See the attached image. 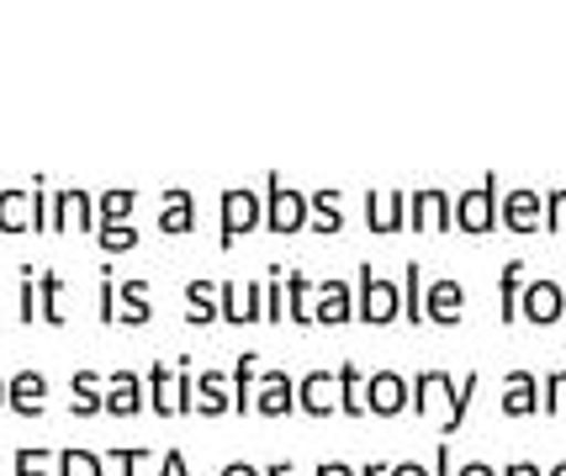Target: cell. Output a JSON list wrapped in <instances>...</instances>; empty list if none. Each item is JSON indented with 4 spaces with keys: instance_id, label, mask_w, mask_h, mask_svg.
I'll use <instances>...</instances> for the list:
<instances>
[{
    "instance_id": "cell-1",
    "label": "cell",
    "mask_w": 566,
    "mask_h": 476,
    "mask_svg": "<svg viewBox=\"0 0 566 476\" xmlns=\"http://www.w3.org/2000/svg\"><path fill=\"white\" fill-rule=\"evenodd\" d=\"M144 381H148V398H154V413H159V419L197 413V371H191V355H180V366L154 360Z\"/></svg>"
},
{
    "instance_id": "cell-2",
    "label": "cell",
    "mask_w": 566,
    "mask_h": 476,
    "mask_svg": "<svg viewBox=\"0 0 566 476\" xmlns=\"http://www.w3.org/2000/svg\"><path fill=\"white\" fill-rule=\"evenodd\" d=\"M355 318L360 324H392V318H402V286L397 281H387V276H376L370 265H360L355 271Z\"/></svg>"
},
{
    "instance_id": "cell-3",
    "label": "cell",
    "mask_w": 566,
    "mask_h": 476,
    "mask_svg": "<svg viewBox=\"0 0 566 476\" xmlns=\"http://www.w3.org/2000/svg\"><path fill=\"white\" fill-rule=\"evenodd\" d=\"M265 223V201H260V191H222L218 201V244L222 250H233L244 233H254V228Z\"/></svg>"
},
{
    "instance_id": "cell-4",
    "label": "cell",
    "mask_w": 566,
    "mask_h": 476,
    "mask_svg": "<svg viewBox=\"0 0 566 476\" xmlns=\"http://www.w3.org/2000/svg\"><path fill=\"white\" fill-rule=\"evenodd\" d=\"M307 218H313L307 191H292V186H281V176H265V228L271 233H302Z\"/></svg>"
},
{
    "instance_id": "cell-5",
    "label": "cell",
    "mask_w": 566,
    "mask_h": 476,
    "mask_svg": "<svg viewBox=\"0 0 566 476\" xmlns=\"http://www.w3.org/2000/svg\"><path fill=\"white\" fill-rule=\"evenodd\" d=\"M497 207H503L497 176H482L476 191H461V197H455V228H461V233H493Z\"/></svg>"
},
{
    "instance_id": "cell-6",
    "label": "cell",
    "mask_w": 566,
    "mask_h": 476,
    "mask_svg": "<svg viewBox=\"0 0 566 476\" xmlns=\"http://www.w3.org/2000/svg\"><path fill=\"white\" fill-rule=\"evenodd\" d=\"M222 324H265V281H218Z\"/></svg>"
},
{
    "instance_id": "cell-7",
    "label": "cell",
    "mask_w": 566,
    "mask_h": 476,
    "mask_svg": "<svg viewBox=\"0 0 566 476\" xmlns=\"http://www.w3.org/2000/svg\"><path fill=\"white\" fill-rule=\"evenodd\" d=\"M366 408L376 419H397L402 408H413V381L402 371H370L366 377Z\"/></svg>"
},
{
    "instance_id": "cell-8",
    "label": "cell",
    "mask_w": 566,
    "mask_h": 476,
    "mask_svg": "<svg viewBox=\"0 0 566 476\" xmlns=\"http://www.w3.org/2000/svg\"><path fill=\"white\" fill-rule=\"evenodd\" d=\"M518 313H524L530 324H562L566 318V286L551 276H535L524 286V297H518Z\"/></svg>"
},
{
    "instance_id": "cell-9",
    "label": "cell",
    "mask_w": 566,
    "mask_h": 476,
    "mask_svg": "<svg viewBox=\"0 0 566 476\" xmlns=\"http://www.w3.org/2000/svg\"><path fill=\"white\" fill-rule=\"evenodd\" d=\"M408 228H413V233H450V228H455V201H450V191H413V197H408Z\"/></svg>"
},
{
    "instance_id": "cell-10",
    "label": "cell",
    "mask_w": 566,
    "mask_h": 476,
    "mask_svg": "<svg viewBox=\"0 0 566 476\" xmlns=\"http://www.w3.org/2000/svg\"><path fill=\"white\" fill-rule=\"evenodd\" d=\"M296 413H307V419L339 413V371H307L296 381Z\"/></svg>"
},
{
    "instance_id": "cell-11",
    "label": "cell",
    "mask_w": 566,
    "mask_h": 476,
    "mask_svg": "<svg viewBox=\"0 0 566 476\" xmlns=\"http://www.w3.org/2000/svg\"><path fill=\"white\" fill-rule=\"evenodd\" d=\"M440 402H444V419H450L455 402H461V381L450 377V371H440V366H429V371L413 377V413H434Z\"/></svg>"
},
{
    "instance_id": "cell-12",
    "label": "cell",
    "mask_w": 566,
    "mask_h": 476,
    "mask_svg": "<svg viewBox=\"0 0 566 476\" xmlns=\"http://www.w3.org/2000/svg\"><path fill=\"white\" fill-rule=\"evenodd\" d=\"M497 223L509 233H545V191H503Z\"/></svg>"
},
{
    "instance_id": "cell-13",
    "label": "cell",
    "mask_w": 566,
    "mask_h": 476,
    "mask_svg": "<svg viewBox=\"0 0 566 476\" xmlns=\"http://www.w3.org/2000/svg\"><path fill=\"white\" fill-rule=\"evenodd\" d=\"M461 307H467V286L455 276H434L429 281V292H423V324H461Z\"/></svg>"
},
{
    "instance_id": "cell-14",
    "label": "cell",
    "mask_w": 566,
    "mask_h": 476,
    "mask_svg": "<svg viewBox=\"0 0 566 476\" xmlns=\"http://www.w3.org/2000/svg\"><path fill=\"white\" fill-rule=\"evenodd\" d=\"M96 233V191H53V233Z\"/></svg>"
},
{
    "instance_id": "cell-15",
    "label": "cell",
    "mask_w": 566,
    "mask_h": 476,
    "mask_svg": "<svg viewBox=\"0 0 566 476\" xmlns=\"http://www.w3.org/2000/svg\"><path fill=\"white\" fill-rule=\"evenodd\" d=\"M43 398H49V377L43 371H17V377H6V408L11 413H22V419H43Z\"/></svg>"
},
{
    "instance_id": "cell-16",
    "label": "cell",
    "mask_w": 566,
    "mask_h": 476,
    "mask_svg": "<svg viewBox=\"0 0 566 476\" xmlns=\"http://www.w3.org/2000/svg\"><path fill=\"white\" fill-rule=\"evenodd\" d=\"M355 318V292H349V281L339 276H323L318 281V307H313V324L323 328H339Z\"/></svg>"
},
{
    "instance_id": "cell-17",
    "label": "cell",
    "mask_w": 566,
    "mask_h": 476,
    "mask_svg": "<svg viewBox=\"0 0 566 476\" xmlns=\"http://www.w3.org/2000/svg\"><path fill=\"white\" fill-rule=\"evenodd\" d=\"M370 233H402L408 228V191H366Z\"/></svg>"
},
{
    "instance_id": "cell-18",
    "label": "cell",
    "mask_w": 566,
    "mask_h": 476,
    "mask_svg": "<svg viewBox=\"0 0 566 476\" xmlns=\"http://www.w3.org/2000/svg\"><path fill=\"white\" fill-rule=\"evenodd\" d=\"M254 413L260 419H286L296 413V381L286 371H265L260 377V392H254Z\"/></svg>"
},
{
    "instance_id": "cell-19",
    "label": "cell",
    "mask_w": 566,
    "mask_h": 476,
    "mask_svg": "<svg viewBox=\"0 0 566 476\" xmlns=\"http://www.w3.org/2000/svg\"><path fill=\"white\" fill-rule=\"evenodd\" d=\"M503 413H509V419L541 413V381H535V371H509V377H503Z\"/></svg>"
},
{
    "instance_id": "cell-20",
    "label": "cell",
    "mask_w": 566,
    "mask_h": 476,
    "mask_svg": "<svg viewBox=\"0 0 566 476\" xmlns=\"http://www.w3.org/2000/svg\"><path fill=\"white\" fill-rule=\"evenodd\" d=\"M144 387L148 381L138 371H112V381H106V413L112 419H133L144 408Z\"/></svg>"
},
{
    "instance_id": "cell-21",
    "label": "cell",
    "mask_w": 566,
    "mask_h": 476,
    "mask_svg": "<svg viewBox=\"0 0 566 476\" xmlns=\"http://www.w3.org/2000/svg\"><path fill=\"white\" fill-rule=\"evenodd\" d=\"M197 413L201 419H222V413H233V377H222V371H201L197 377Z\"/></svg>"
},
{
    "instance_id": "cell-22",
    "label": "cell",
    "mask_w": 566,
    "mask_h": 476,
    "mask_svg": "<svg viewBox=\"0 0 566 476\" xmlns=\"http://www.w3.org/2000/svg\"><path fill=\"white\" fill-rule=\"evenodd\" d=\"M191 228H197V197L170 186L159 197V233H191Z\"/></svg>"
},
{
    "instance_id": "cell-23",
    "label": "cell",
    "mask_w": 566,
    "mask_h": 476,
    "mask_svg": "<svg viewBox=\"0 0 566 476\" xmlns=\"http://www.w3.org/2000/svg\"><path fill=\"white\" fill-rule=\"evenodd\" d=\"M218 318H222V307H218V281H207V276L186 281V324L207 328V324H218Z\"/></svg>"
},
{
    "instance_id": "cell-24",
    "label": "cell",
    "mask_w": 566,
    "mask_h": 476,
    "mask_svg": "<svg viewBox=\"0 0 566 476\" xmlns=\"http://www.w3.org/2000/svg\"><path fill=\"white\" fill-rule=\"evenodd\" d=\"M313 307H318V281L302 276V271H286V318L296 328L313 324Z\"/></svg>"
},
{
    "instance_id": "cell-25",
    "label": "cell",
    "mask_w": 566,
    "mask_h": 476,
    "mask_svg": "<svg viewBox=\"0 0 566 476\" xmlns=\"http://www.w3.org/2000/svg\"><path fill=\"white\" fill-rule=\"evenodd\" d=\"M70 413H80V419H96V413H106V381H101L96 371H74V381H70Z\"/></svg>"
},
{
    "instance_id": "cell-26",
    "label": "cell",
    "mask_w": 566,
    "mask_h": 476,
    "mask_svg": "<svg viewBox=\"0 0 566 476\" xmlns=\"http://www.w3.org/2000/svg\"><path fill=\"white\" fill-rule=\"evenodd\" d=\"M154 313H148V281L144 276H127L123 286H117V324L127 328H144Z\"/></svg>"
},
{
    "instance_id": "cell-27",
    "label": "cell",
    "mask_w": 566,
    "mask_h": 476,
    "mask_svg": "<svg viewBox=\"0 0 566 476\" xmlns=\"http://www.w3.org/2000/svg\"><path fill=\"white\" fill-rule=\"evenodd\" d=\"M38 324H64V276L59 271H38Z\"/></svg>"
},
{
    "instance_id": "cell-28",
    "label": "cell",
    "mask_w": 566,
    "mask_h": 476,
    "mask_svg": "<svg viewBox=\"0 0 566 476\" xmlns=\"http://www.w3.org/2000/svg\"><path fill=\"white\" fill-rule=\"evenodd\" d=\"M254 392H260V355L244 350L233 366V413H254Z\"/></svg>"
},
{
    "instance_id": "cell-29",
    "label": "cell",
    "mask_w": 566,
    "mask_h": 476,
    "mask_svg": "<svg viewBox=\"0 0 566 476\" xmlns=\"http://www.w3.org/2000/svg\"><path fill=\"white\" fill-rule=\"evenodd\" d=\"M339 413H349V419H366V371L355 366V360H345L339 366Z\"/></svg>"
},
{
    "instance_id": "cell-30",
    "label": "cell",
    "mask_w": 566,
    "mask_h": 476,
    "mask_svg": "<svg viewBox=\"0 0 566 476\" xmlns=\"http://www.w3.org/2000/svg\"><path fill=\"white\" fill-rule=\"evenodd\" d=\"M518 297H524V260H509L497 276V313L503 324H518Z\"/></svg>"
},
{
    "instance_id": "cell-31",
    "label": "cell",
    "mask_w": 566,
    "mask_h": 476,
    "mask_svg": "<svg viewBox=\"0 0 566 476\" xmlns=\"http://www.w3.org/2000/svg\"><path fill=\"white\" fill-rule=\"evenodd\" d=\"M53 476H106V455H101V451H80V445H64V451H59Z\"/></svg>"
},
{
    "instance_id": "cell-32",
    "label": "cell",
    "mask_w": 566,
    "mask_h": 476,
    "mask_svg": "<svg viewBox=\"0 0 566 476\" xmlns=\"http://www.w3.org/2000/svg\"><path fill=\"white\" fill-rule=\"evenodd\" d=\"M133 207H138V191H101L96 197V228H117V223H127L133 218Z\"/></svg>"
},
{
    "instance_id": "cell-33",
    "label": "cell",
    "mask_w": 566,
    "mask_h": 476,
    "mask_svg": "<svg viewBox=\"0 0 566 476\" xmlns=\"http://www.w3.org/2000/svg\"><path fill=\"white\" fill-rule=\"evenodd\" d=\"M307 207H313V228H318V233H345V207H339V191H313Z\"/></svg>"
},
{
    "instance_id": "cell-34",
    "label": "cell",
    "mask_w": 566,
    "mask_h": 476,
    "mask_svg": "<svg viewBox=\"0 0 566 476\" xmlns=\"http://www.w3.org/2000/svg\"><path fill=\"white\" fill-rule=\"evenodd\" d=\"M402 318H408V324H423V292H429V286H423V265L419 260H408V271H402Z\"/></svg>"
},
{
    "instance_id": "cell-35",
    "label": "cell",
    "mask_w": 566,
    "mask_h": 476,
    "mask_svg": "<svg viewBox=\"0 0 566 476\" xmlns=\"http://www.w3.org/2000/svg\"><path fill=\"white\" fill-rule=\"evenodd\" d=\"M286 318V271L271 265L265 271V324H281Z\"/></svg>"
},
{
    "instance_id": "cell-36",
    "label": "cell",
    "mask_w": 566,
    "mask_h": 476,
    "mask_svg": "<svg viewBox=\"0 0 566 476\" xmlns=\"http://www.w3.org/2000/svg\"><path fill=\"white\" fill-rule=\"evenodd\" d=\"M144 461H154L148 445H112V451H106V466H117V476H138Z\"/></svg>"
},
{
    "instance_id": "cell-37",
    "label": "cell",
    "mask_w": 566,
    "mask_h": 476,
    "mask_svg": "<svg viewBox=\"0 0 566 476\" xmlns=\"http://www.w3.org/2000/svg\"><path fill=\"white\" fill-rule=\"evenodd\" d=\"M53 466H59V451H43V445L17 451V476H49Z\"/></svg>"
},
{
    "instance_id": "cell-38",
    "label": "cell",
    "mask_w": 566,
    "mask_h": 476,
    "mask_svg": "<svg viewBox=\"0 0 566 476\" xmlns=\"http://www.w3.org/2000/svg\"><path fill=\"white\" fill-rule=\"evenodd\" d=\"M96 244H101L106 254H127V250H138V228H133V223L96 228Z\"/></svg>"
},
{
    "instance_id": "cell-39",
    "label": "cell",
    "mask_w": 566,
    "mask_h": 476,
    "mask_svg": "<svg viewBox=\"0 0 566 476\" xmlns=\"http://www.w3.org/2000/svg\"><path fill=\"white\" fill-rule=\"evenodd\" d=\"M541 413H566V366L541 381Z\"/></svg>"
},
{
    "instance_id": "cell-40",
    "label": "cell",
    "mask_w": 566,
    "mask_h": 476,
    "mask_svg": "<svg viewBox=\"0 0 566 476\" xmlns=\"http://www.w3.org/2000/svg\"><path fill=\"white\" fill-rule=\"evenodd\" d=\"M17 307H22V324H38V271L22 265V292H17Z\"/></svg>"
},
{
    "instance_id": "cell-41",
    "label": "cell",
    "mask_w": 566,
    "mask_h": 476,
    "mask_svg": "<svg viewBox=\"0 0 566 476\" xmlns=\"http://www.w3.org/2000/svg\"><path fill=\"white\" fill-rule=\"evenodd\" d=\"M562 212H566V186L545 191V233H562Z\"/></svg>"
},
{
    "instance_id": "cell-42",
    "label": "cell",
    "mask_w": 566,
    "mask_h": 476,
    "mask_svg": "<svg viewBox=\"0 0 566 476\" xmlns=\"http://www.w3.org/2000/svg\"><path fill=\"white\" fill-rule=\"evenodd\" d=\"M101 324H117V286H112V265L101 271Z\"/></svg>"
},
{
    "instance_id": "cell-43",
    "label": "cell",
    "mask_w": 566,
    "mask_h": 476,
    "mask_svg": "<svg viewBox=\"0 0 566 476\" xmlns=\"http://www.w3.org/2000/svg\"><path fill=\"white\" fill-rule=\"evenodd\" d=\"M159 476H191V466H186V455L175 451V445L165 451V461H159Z\"/></svg>"
},
{
    "instance_id": "cell-44",
    "label": "cell",
    "mask_w": 566,
    "mask_h": 476,
    "mask_svg": "<svg viewBox=\"0 0 566 476\" xmlns=\"http://www.w3.org/2000/svg\"><path fill=\"white\" fill-rule=\"evenodd\" d=\"M313 476H360V466H349V461H323Z\"/></svg>"
},
{
    "instance_id": "cell-45",
    "label": "cell",
    "mask_w": 566,
    "mask_h": 476,
    "mask_svg": "<svg viewBox=\"0 0 566 476\" xmlns=\"http://www.w3.org/2000/svg\"><path fill=\"white\" fill-rule=\"evenodd\" d=\"M434 476H455V472H450V440H444V445H434Z\"/></svg>"
},
{
    "instance_id": "cell-46",
    "label": "cell",
    "mask_w": 566,
    "mask_h": 476,
    "mask_svg": "<svg viewBox=\"0 0 566 476\" xmlns=\"http://www.w3.org/2000/svg\"><path fill=\"white\" fill-rule=\"evenodd\" d=\"M218 476H265V472H260V466H249V461H228Z\"/></svg>"
},
{
    "instance_id": "cell-47",
    "label": "cell",
    "mask_w": 566,
    "mask_h": 476,
    "mask_svg": "<svg viewBox=\"0 0 566 476\" xmlns=\"http://www.w3.org/2000/svg\"><path fill=\"white\" fill-rule=\"evenodd\" d=\"M392 476H434V472L419 466V461H392Z\"/></svg>"
},
{
    "instance_id": "cell-48",
    "label": "cell",
    "mask_w": 566,
    "mask_h": 476,
    "mask_svg": "<svg viewBox=\"0 0 566 476\" xmlns=\"http://www.w3.org/2000/svg\"><path fill=\"white\" fill-rule=\"evenodd\" d=\"M455 476H503V472H497V466H488V461H467Z\"/></svg>"
},
{
    "instance_id": "cell-49",
    "label": "cell",
    "mask_w": 566,
    "mask_h": 476,
    "mask_svg": "<svg viewBox=\"0 0 566 476\" xmlns=\"http://www.w3.org/2000/svg\"><path fill=\"white\" fill-rule=\"evenodd\" d=\"M503 476H545L535 461H514V466H503Z\"/></svg>"
},
{
    "instance_id": "cell-50",
    "label": "cell",
    "mask_w": 566,
    "mask_h": 476,
    "mask_svg": "<svg viewBox=\"0 0 566 476\" xmlns=\"http://www.w3.org/2000/svg\"><path fill=\"white\" fill-rule=\"evenodd\" d=\"M360 476H392V466H387V461H366V466H360Z\"/></svg>"
},
{
    "instance_id": "cell-51",
    "label": "cell",
    "mask_w": 566,
    "mask_h": 476,
    "mask_svg": "<svg viewBox=\"0 0 566 476\" xmlns=\"http://www.w3.org/2000/svg\"><path fill=\"white\" fill-rule=\"evenodd\" d=\"M265 476H292V461H271V466H265Z\"/></svg>"
},
{
    "instance_id": "cell-52",
    "label": "cell",
    "mask_w": 566,
    "mask_h": 476,
    "mask_svg": "<svg viewBox=\"0 0 566 476\" xmlns=\"http://www.w3.org/2000/svg\"><path fill=\"white\" fill-rule=\"evenodd\" d=\"M545 476H566V461H556V466H551V472H545Z\"/></svg>"
},
{
    "instance_id": "cell-53",
    "label": "cell",
    "mask_w": 566,
    "mask_h": 476,
    "mask_svg": "<svg viewBox=\"0 0 566 476\" xmlns=\"http://www.w3.org/2000/svg\"><path fill=\"white\" fill-rule=\"evenodd\" d=\"M0 408H6V377H0Z\"/></svg>"
}]
</instances>
